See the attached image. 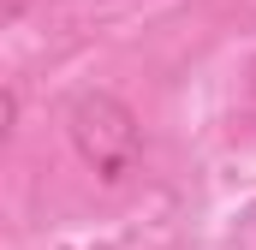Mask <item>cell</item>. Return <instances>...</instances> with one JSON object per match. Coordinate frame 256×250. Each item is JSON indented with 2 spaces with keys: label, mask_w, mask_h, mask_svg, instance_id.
Wrapping results in <instances>:
<instances>
[{
  "label": "cell",
  "mask_w": 256,
  "mask_h": 250,
  "mask_svg": "<svg viewBox=\"0 0 256 250\" xmlns=\"http://www.w3.org/2000/svg\"><path fill=\"white\" fill-rule=\"evenodd\" d=\"M66 137H72L78 161L108 190L131 185L143 173V120L114 90H78L72 108H66Z\"/></svg>",
  "instance_id": "6da1fadb"
},
{
  "label": "cell",
  "mask_w": 256,
  "mask_h": 250,
  "mask_svg": "<svg viewBox=\"0 0 256 250\" xmlns=\"http://www.w3.org/2000/svg\"><path fill=\"white\" fill-rule=\"evenodd\" d=\"M0 108H6V131H18V90L6 84V96H0Z\"/></svg>",
  "instance_id": "7a4b0ae2"
},
{
  "label": "cell",
  "mask_w": 256,
  "mask_h": 250,
  "mask_svg": "<svg viewBox=\"0 0 256 250\" xmlns=\"http://www.w3.org/2000/svg\"><path fill=\"white\" fill-rule=\"evenodd\" d=\"M244 78H250V96H256V60H250V72H244Z\"/></svg>",
  "instance_id": "3957f363"
}]
</instances>
